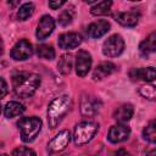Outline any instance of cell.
<instances>
[{
	"label": "cell",
	"instance_id": "28",
	"mask_svg": "<svg viewBox=\"0 0 156 156\" xmlns=\"http://www.w3.org/2000/svg\"><path fill=\"white\" fill-rule=\"evenodd\" d=\"M6 94H7V84H6V82L0 77V99L5 98Z\"/></svg>",
	"mask_w": 156,
	"mask_h": 156
},
{
	"label": "cell",
	"instance_id": "24",
	"mask_svg": "<svg viewBox=\"0 0 156 156\" xmlns=\"http://www.w3.org/2000/svg\"><path fill=\"white\" fill-rule=\"evenodd\" d=\"M34 12V5L32 2H26L23 4L18 11H17V18L20 21H26L27 18H29Z\"/></svg>",
	"mask_w": 156,
	"mask_h": 156
},
{
	"label": "cell",
	"instance_id": "33",
	"mask_svg": "<svg viewBox=\"0 0 156 156\" xmlns=\"http://www.w3.org/2000/svg\"><path fill=\"white\" fill-rule=\"evenodd\" d=\"M0 113H1V105H0Z\"/></svg>",
	"mask_w": 156,
	"mask_h": 156
},
{
	"label": "cell",
	"instance_id": "32",
	"mask_svg": "<svg viewBox=\"0 0 156 156\" xmlns=\"http://www.w3.org/2000/svg\"><path fill=\"white\" fill-rule=\"evenodd\" d=\"M0 156H7V155H5V154H4V155H0Z\"/></svg>",
	"mask_w": 156,
	"mask_h": 156
},
{
	"label": "cell",
	"instance_id": "9",
	"mask_svg": "<svg viewBox=\"0 0 156 156\" xmlns=\"http://www.w3.org/2000/svg\"><path fill=\"white\" fill-rule=\"evenodd\" d=\"M58 46L63 50H71L76 49L82 43V35L76 33V32H69V33H63L58 37Z\"/></svg>",
	"mask_w": 156,
	"mask_h": 156
},
{
	"label": "cell",
	"instance_id": "23",
	"mask_svg": "<svg viewBox=\"0 0 156 156\" xmlns=\"http://www.w3.org/2000/svg\"><path fill=\"white\" fill-rule=\"evenodd\" d=\"M37 55L45 60H52V58H55V50L51 45L41 44L37 48Z\"/></svg>",
	"mask_w": 156,
	"mask_h": 156
},
{
	"label": "cell",
	"instance_id": "4",
	"mask_svg": "<svg viewBox=\"0 0 156 156\" xmlns=\"http://www.w3.org/2000/svg\"><path fill=\"white\" fill-rule=\"evenodd\" d=\"M99 129V124L93 121H85L76 126L73 140L76 145H84L89 143Z\"/></svg>",
	"mask_w": 156,
	"mask_h": 156
},
{
	"label": "cell",
	"instance_id": "29",
	"mask_svg": "<svg viewBox=\"0 0 156 156\" xmlns=\"http://www.w3.org/2000/svg\"><path fill=\"white\" fill-rule=\"evenodd\" d=\"M62 5H65V1H49V7H51L52 10H56Z\"/></svg>",
	"mask_w": 156,
	"mask_h": 156
},
{
	"label": "cell",
	"instance_id": "19",
	"mask_svg": "<svg viewBox=\"0 0 156 156\" xmlns=\"http://www.w3.org/2000/svg\"><path fill=\"white\" fill-rule=\"evenodd\" d=\"M24 112V106L17 101H10L4 108V115L6 118H13Z\"/></svg>",
	"mask_w": 156,
	"mask_h": 156
},
{
	"label": "cell",
	"instance_id": "21",
	"mask_svg": "<svg viewBox=\"0 0 156 156\" xmlns=\"http://www.w3.org/2000/svg\"><path fill=\"white\" fill-rule=\"evenodd\" d=\"M112 6V2L111 1H101V2H98L95 4L91 9H90V12L91 15L94 16H101V15H106L110 12V9Z\"/></svg>",
	"mask_w": 156,
	"mask_h": 156
},
{
	"label": "cell",
	"instance_id": "12",
	"mask_svg": "<svg viewBox=\"0 0 156 156\" xmlns=\"http://www.w3.org/2000/svg\"><path fill=\"white\" fill-rule=\"evenodd\" d=\"M130 135V129L129 127L124 126V124H117V126H113L110 128L108 130V134H107V139L113 143V144H117V143H122L124 140H127Z\"/></svg>",
	"mask_w": 156,
	"mask_h": 156
},
{
	"label": "cell",
	"instance_id": "27",
	"mask_svg": "<svg viewBox=\"0 0 156 156\" xmlns=\"http://www.w3.org/2000/svg\"><path fill=\"white\" fill-rule=\"evenodd\" d=\"M12 156H37V155L32 149L24 147V146H20V147H16L12 151Z\"/></svg>",
	"mask_w": 156,
	"mask_h": 156
},
{
	"label": "cell",
	"instance_id": "14",
	"mask_svg": "<svg viewBox=\"0 0 156 156\" xmlns=\"http://www.w3.org/2000/svg\"><path fill=\"white\" fill-rule=\"evenodd\" d=\"M129 77L133 80H144V82H152L156 78V71L154 67L146 68H133L129 72Z\"/></svg>",
	"mask_w": 156,
	"mask_h": 156
},
{
	"label": "cell",
	"instance_id": "13",
	"mask_svg": "<svg viewBox=\"0 0 156 156\" xmlns=\"http://www.w3.org/2000/svg\"><path fill=\"white\" fill-rule=\"evenodd\" d=\"M110 30V23L106 20H99L96 22H93L87 28V34L90 38H100L104 34H106Z\"/></svg>",
	"mask_w": 156,
	"mask_h": 156
},
{
	"label": "cell",
	"instance_id": "25",
	"mask_svg": "<svg viewBox=\"0 0 156 156\" xmlns=\"http://www.w3.org/2000/svg\"><path fill=\"white\" fill-rule=\"evenodd\" d=\"M73 16H74L73 9H67L65 11H62V13L58 16V23L61 26H68L72 22Z\"/></svg>",
	"mask_w": 156,
	"mask_h": 156
},
{
	"label": "cell",
	"instance_id": "16",
	"mask_svg": "<svg viewBox=\"0 0 156 156\" xmlns=\"http://www.w3.org/2000/svg\"><path fill=\"white\" fill-rule=\"evenodd\" d=\"M115 20L124 27H134L139 21V13H136L135 11L117 12L115 15Z\"/></svg>",
	"mask_w": 156,
	"mask_h": 156
},
{
	"label": "cell",
	"instance_id": "1",
	"mask_svg": "<svg viewBox=\"0 0 156 156\" xmlns=\"http://www.w3.org/2000/svg\"><path fill=\"white\" fill-rule=\"evenodd\" d=\"M40 85V77L30 72H18L12 77V88L17 96L29 98Z\"/></svg>",
	"mask_w": 156,
	"mask_h": 156
},
{
	"label": "cell",
	"instance_id": "8",
	"mask_svg": "<svg viewBox=\"0 0 156 156\" xmlns=\"http://www.w3.org/2000/svg\"><path fill=\"white\" fill-rule=\"evenodd\" d=\"M55 29V21L51 16L49 15H44L37 27V32L35 35L38 38V40H45Z\"/></svg>",
	"mask_w": 156,
	"mask_h": 156
},
{
	"label": "cell",
	"instance_id": "6",
	"mask_svg": "<svg viewBox=\"0 0 156 156\" xmlns=\"http://www.w3.org/2000/svg\"><path fill=\"white\" fill-rule=\"evenodd\" d=\"M32 54H33V46L26 39H21L20 41H17L10 52L11 57L16 61H24V60L29 58L32 56Z\"/></svg>",
	"mask_w": 156,
	"mask_h": 156
},
{
	"label": "cell",
	"instance_id": "2",
	"mask_svg": "<svg viewBox=\"0 0 156 156\" xmlns=\"http://www.w3.org/2000/svg\"><path fill=\"white\" fill-rule=\"evenodd\" d=\"M71 106V98L68 95H61L55 98L48 107V123L51 129L56 128Z\"/></svg>",
	"mask_w": 156,
	"mask_h": 156
},
{
	"label": "cell",
	"instance_id": "31",
	"mask_svg": "<svg viewBox=\"0 0 156 156\" xmlns=\"http://www.w3.org/2000/svg\"><path fill=\"white\" fill-rule=\"evenodd\" d=\"M2 51H4V44H2V40H1V38H0V55L2 54Z\"/></svg>",
	"mask_w": 156,
	"mask_h": 156
},
{
	"label": "cell",
	"instance_id": "7",
	"mask_svg": "<svg viewBox=\"0 0 156 156\" xmlns=\"http://www.w3.org/2000/svg\"><path fill=\"white\" fill-rule=\"evenodd\" d=\"M91 68V56L85 50H79L76 56V73L79 77H85Z\"/></svg>",
	"mask_w": 156,
	"mask_h": 156
},
{
	"label": "cell",
	"instance_id": "5",
	"mask_svg": "<svg viewBox=\"0 0 156 156\" xmlns=\"http://www.w3.org/2000/svg\"><path fill=\"white\" fill-rule=\"evenodd\" d=\"M124 50V40L119 34H113L102 44V52L107 57H116Z\"/></svg>",
	"mask_w": 156,
	"mask_h": 156
},
{
	"label": "cell",
	"instance_id": "26",
	"mask_svg": "<svg viewBox=\"0 0 156 156\" xmlns=\"http://www.w3.org/2000/svg\"><path fill=\"white\" fill-rule=\"evenodd\" d=\"M139 93L144 98H147L150 100H154L155 99V95H156V91H155V87L154 85H144V87H140Z\"/></svg>",
	"mask_w": 156,
	"mask_h": 156
},
{
	"label": "cell",
	"instance_id": "17",
	"mask_svg": "<svg viewBox=\"0 0 156 156\" xmlns=\"http://www.w3.org/2000/svg\"><path fill=\"white\" fill-rule=\"evenodd\" d=\"M116 69L115 65L111 63V62H102L100 63L99 66H96V68L94 69L93 72V78L95 80H100V79H104L105 77L110 76L111 73H113Z\"/></svg>",
	"mask_w": 156,
	"mask_h": 156
},
{
	"label": "cell",
	"instance_id": "10",
	"mask_svg": "<svg viewBox=\"0 0 156 156\" xmlns=\"http://www.w3.org/2000/svg\"><path fill=\"white\" fill-rule=\"evenodd\" d=\"M101 102L91 95H83L80 100V112L83 116H94L100 110Z\"/></svg>",
	"mask_w": 156,
	"mask_h": 156
},
{
	"label": "cell",
	"instance_id": "3",
	"mask_svg": "<svg viewBox=\"0 0 156 156\" xmlns=\"http://www.w3.org/2000/svg\"><path fill=\"white\" fill-rule=\"evenodd\" d=\"M17 127L21 132V139L24 143H32L41 129V119L35 116L22 117L17 122Z\"/></svg>",
	"mask_w": 156,
	"mask_h": 156
},
{
	"label": "cell",
	"instance_id": "22",
	"mask_svg": "<svg viewBox=\"0 0 156 156\" xmlns=\"http://www.w3.org/2000/svg\"><path fill=\"white\" fill-rule=\"evenodd\" d=\"M143 138L149 141V143H155L156 141V122L152 119L143 130Z\"/></svg>",
	"mask_w": 156,
	"mask_h": 156
},
{
	"label": "cell",
	"instance_id": "18",
	"mask_svg": "<svg viewBox=\"0 0 156 156\" xmlns=\"http://www.w3.org/2000/svg\"><path fill=\"white\" fill-rule=\"evenodd\" d=\"M139 50H140L141 55H144V56H146L156 50V33L155 32H152L145 40H143L140 43Z\"/></svg>",
	"mask_w": 156,
	"mask_h": 156
},
{
	"label": "cell",
	"instance_id": "11",
	"mask_svg": "<svg viewBox=\"0 0 156 156\" xmlns=\"http://www.w3.org/2000/svg\"><path fill=\"white\" fill-rule=\"evenodd\" d=\"M71 140V134H69V130H62L57 135H55L49 145H48V150L50 152H58V151H62L69 143Z\"/></svg>",
	"mask_w": 156,
	"mask_h": 156
},
{
	"label": "cell",
	"instance_id": "30",
	"mask_svg": "<svg viewBox=\"0 0 156 156\" xmlns=\"http://www.w3.org/2000/svg\"><path fill=\"white\" fill-rule=\"evenodd\" d=\"M111 156H132L127 150H124V149H119V150H117V151H115Z\"/></svg>",
	"mask_w": 156,
	"mask_h": 156
},
{
	"label": "cell",
	"instance_id": "15",
	"mask_svg": "<svg viewBox=\"0 0 156 156\" xmlns=\"http://www.w3.org/2000/svg\"><path fill=\"white\" fill-rule=\"evenodd\" d=\"M134 113V108L130 104H123L119 107H117V110L113 113V118L119 123V124H124L127 123Z\"/></svg>",
	"mask_w": 156,
	"mask_h": 156
},
{
	"label": "cell",
	"instance_id": "20",
	"mask_svg": "<svg viewBox=\"0 0 156 156\" xmlns=\"http://www.w3.org/2000/svg\"><path fill=\"white\" fill-rule=\"evenodd\" d=\"M72 55L69 54H65L61 56L58 63H57V67H58V71L62 73V74H68L71 72V68H72Z\"/></svg>",
	"mask_w": 156,
	"mask_h": 156
}]
</instances>
